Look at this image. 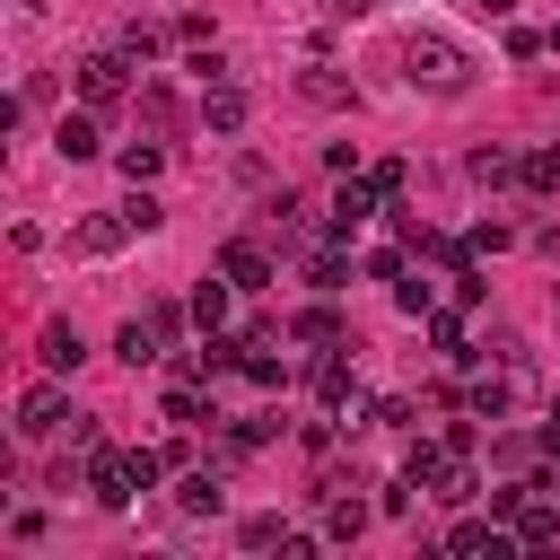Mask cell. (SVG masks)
Here are the masks:
<instances>
[{
    "label": "cell",
    "instance_id": "6da1fadb",
    "mask_svg": "<svg viewBox=\"0 0 560 560\" xmlns=\"http://www.w3.org/2000/svg\"><path fill=\"white\" fill-rule=\"evenodd\" d=\"M402 79H411V88H429V96H464L472 61H464V44H455V35H411V44H402Z\"/></svg>",
    "mask_w": 560,
    "mask_h": 560
},
{
    "label": "cell",
    "instance_id": "7a4b0ae2",
    "mask_svg": "<svg viewBox=\"0 0 560 560\" xmlns=\"http://www.w3.org/2000/svg\"><path fill=\"white\" fill-rule=\"evenodd\" d=\"M490 516L516 534V551H551V542H560V508H551L534 481H516V490H490Z\"/></svg>",
    "mask_w": 560,
    "mask_h": 560
},
{
    "label": "cell",
    "instance_id": "3957f363",
    "mask_svg": "<svg viewBox=\"0 0 560 560\" xmlns=\"http://www.w3.org/2000/svg\"><path fill=\"white\" fill-rule=\"evenodd\" d=\"M122 96H131V52H88V61H79V105L105 114V105H122Z\"/></svg>",
    "mask_w": 560,
    "mask_h": 560
},
{
    "label": "cell",
    "instance_id": "277c9868",
    "mask_svg": "<svg viewBox=\"0 0 560 560\" xmlns=\"http://www.w3.org/2000/svg\"><path fill=\"white\" fill-rule=\"evenodd\" d=\"M70 429V394L61 385H26L18 394V438H61Z\"/></svg>",
    "mask_w": 560,
    "mask_h": 560
},
{
    "label": "cell",
    "instance_id": "5b68a950",
    "mask_svg": "<svg viewBox=\"0 0 560 560\" xmlns=\"http://www.w3.org/2000/svg\"><path fill=\"white\" fill-rule=\"evenodd\" d=\"M88 499H96V508H131V499H140L131 464H122V455H105V446H88Z\"/></svg>",
    "mask_w": 560,
    "mask_h": 560
},
{
    "label": "cell",
    "instance_id": "8992f818",
    "mask_svg": "<svg viewBox=\"0 0 560 560\" xmlns=\"http://www.w3.org/2000/svg\"><path fill=\"white\" fill-rule=\"evenodd\" d=\"M376 210H385V192H376L368 175H341V192H332V210H324V219H332V236H350V228H368Z\"/></svg>",
    "mask_w": 560,
    "mask_h": 560
},
{
    "label": "cell",
    "instance_id": "52a82bcc",
    "mask_svg": "<svg viewBox=\"0 0 560 560\" xmlns=\"http://www.w3.org/2000/svg\"><path fill=\"white\" fill-rule=\"evenodd\" d=\"M175 508H184V516H219V508H228V481H219V464H192V472L175 481Z\"/></svg>",
    "mask_w": 560,
    "mask_h": 560
},
{
    "label": "cell",
    "instance_id": "ba28073f",
    "mask_svg": "<svg viewBox=\"0 0 560 560\" xmlns=\"http://www.w3.org/2000/svg\"><path fill=\"white\" fill-rule=\"evenodd\" d=\"M52 149H61L70 166H88V158H105V140H96V105H88V114H61V122H52Z\"/></svg>",
    "mask_w": 560,
    "mask_h": 560
},
{
    "label": "cell",
    "instance_id": "9c48e42d",
    "mask_svg": "<svg viewBox=\"0 0 560 560\" xmlns=\"http://www.w3.org/2000/svg\"><path fill=\"white\" fill-rule=\"evenodd\" d=\"M219 271H228L236 289H271V254H262V236H236V245L219 254Z\"/></svg>",
    "mask_w": 560,
    "mask_h": 560
},
{
    "label": "cell",
    "instance_id": "30bf717a",
    "mask_svg": "<svg viewBox=\"0 0 560 560\" xmlns=\"http://www.w3.org/2000/svg\"><path fill=\"white\" fill-rule=\"evenodd\" d=\"M359 534H368V508L350 499V481H332L324 490V542H359Z\"/></svg>",
    "mask_w": 560,
    "mask_h": 560
},
{
    "label": "cell",
    "instance_id": "8fae6325",
    "mask_svg": "<svg viewBox=\"0 0 560 560\" xmlns=\"http://www.w3.org/2000/svg\"><path fill=\"white\" fill-rule=\"evenodd\" d=\"M201 122H210V131H245V88H236V79H210V88H201Z\"/></svg>",
    "mask_w": 560,
    "mask_h": 560
},
{
    "label": "cell",
    "instance_id": "7c38bea8",
    "mask_svg": "<svg viewBox=\"0 0 560 560\" xmlns=\"http://www.w3.org/2000/svg\"><path fill=\"white\" fill-rule=\"evenodd\" d=\"M122 236H140V228H131L122 210H105V219H79V236H70V245H79V254H114Z\"/></svg>",
    "mask_w": 560,
    "mask_h": 560
},
{
    "label": "cell",
    "instance_id": "4fadbf2b",
    "mask_svg": "<svg viewBox=\"0 0 560 560\" xmlns=\"http://www.w3.org/2000/svg\"><path fill=\"white\" fill-rule=\"evenodd\" d=\"M472 184H490V192L499 184H525V158L516 149H472Z\"/></svg>",
    "mask_w": 560,
    "mask_h": 560
},
{
    "label": "cell",
    "instance_id": "5bb4252c",
    "mask_svg": "<svg viewBox=\"0 0 560 560\" xmlns=\"http://www.w3.org/2000/svg\"><path fill=\"white\" fill-rule=\"evenodd\" d=\"M298 341H315V350H332V341H341V306H332V289L298 315Z\"/></svg>",
    "mask_w": 560,
    "mask_h": 560
},
{
    "label": "cell",
    "instance_id": "9a60e30c",
    "mask_svg": "<svg viewBox=\"0 0 560 560\" xmlns=\"http://www.w3.org/2000/svg\"><path fill=\"white\" fill-rule=\"evenodd\" d=\"M35 359H44V368H52V376H70V368H79V359H88V341H79V332H70V324H44V350H35Z\"/></svg>",
    "mask_w": 560,
    "mask_h": 560
},
{
    "label": "cell",
    "instance_id": "2e32d148",
    "mask_svg": "<svg viewBox=\"0 0 560 560\" xmlns=\"http://www.w3.org/2000/svg\"><path fill=\"white\" fill-rule=\"evenodd\" d=\"M306 280H315V289H341V280H350V254H341V236H324V245L306 254Z\"/></svg>",
    "mask_w": 560,
    "mask_h": 560
},
{
    "label": "cell",
    "instance_id": "e0dca14e",
    "mask_svg": "<svg viewBox=\"0 0 560 560\" xmlns=\"http://www.w3.org/2000/svg\"><path fill=\"white\" fill-rule=\"evenodd\" d=\"M228 289H236V280H228V271H219V280H201V289H192V324H201V332H219V324H228Z\"/></svg>",
    "mask_w": 560,
    "mask_h": 560
},
{
    "label": "cell",
    "instance_id": "ac0fdd59",
    "mask_svg": "<svg viewBox=\"0 0 560 560\" xmlns=\"http://www.w3.org/2000/svg\"><path fill=\"white\" fill-rule=\"evenodd\" d=\"M114 166H122L131 184H149V175L166 166V140H131V149H114Z\"/></svg>",
    "mask_w": 560,
    "mask_h": 560
},
{
    "label": "cell",
    "instance_id": "d6986e66",
    "mask_svg": "<svg viewBox=\"0 0 560 560\" xmlns=\"http://www.w3.org/2000/svg\"><path fill=\"white\" fill-rule=\"evenodd\" d=\"M429 341H438V350H446L455 368H472V359H481V350L464 341V324H455V315H429Z\"/></svg>",
    "mask_w": 560,
    "mask_h": 560
},
{
    "label": "cell",
    "instance_id": "ffe728a7",
    "mask_svg": "<svg viewBox=\"0 0 560 560\" xmlns=\"http://www.w3.org/2000/svg\"><path fill=\"white\" fill-rule=\"evenodd\" d=\"M201 411H210V402H201V376H184V385H166V420H175V429H192Z\"/></svg>",
    "mask_w": 560,
    "mask_h": 560
},
{
    "label": "cell",
    "instance_id": "44dd1931",
    "mask_svg": "<svg viewBox=\"0 0 560 560\" xmlns=\"http://www.w3.org/2000/svg\"><path fill=\"white\" fill-rule=\"evenodd\" d=\"M236 542H245V551H289V525H280V516H245Z\"/></svg>",
    "mask_w": 560,
    "mask_h": 560
},
{
    "label": "cell",
    "instance_id": "7402d4cb",
    "mask_svg": "<svg viewBox=\"0 0 560 560\" xmlns=\"http://www.w3.org/2000/svg\"><path fill=\"white\" fill-rule=\"evenodd\" d=\"M359 175H368L385 201H402V192H411V166H402V158H376V166H359Z\"/></svg>",
    "mask_w": 560,
    "mask_h": 560
},
{
    "label": "cell",
    "instance_id": "603a6c76",
    "mask_svg": "<svg viewBox=\"0 0 560 560\" xmlns=\"http://www.w3.org/2000/svg\"><path fill=\"white\" fill-rule=\"evenodd\" d=\"M262 228H271V236H280V245H289V236H298V228H306V210H298V201H289V192H271V201H262Z\"/></svg>",
    "mask_w": 560,
    "mask_h": 560
},
{
    "label": "cell",
    "instance_id": "cb8c5ba5",
    "mask_svg": "<svg viewBox=\"0 0 560 560\" xmlns=\"http://www.w3.org/2000/svg\"><path fill=\"white\" fill-rule=\"evenodd\" d=\"M394 306H402V315H438V289H429L420 271H402V280H394Z\"/></svg>",
    "mask_w": 560,
    "mask_h": 560
},
{
    "label": "cell",
    "instance_id": "d4e9b609",
    "mask_svg": "<svg viewBox=\"0 0 560 560\" xmlns=\"http://www.w3.org/2000/svg\"><path fill=\"white\" fill-rule=\"evenodd\" d=\"M420 499H429V490H420V481H411V472H402V481H385V499H376V508H385V516H411V508H420Z\"/></svg>",
    "mask_w": 560,
    "mask_h": 560
},
{
    "label": "cell",
    "instance_id": "484cf974",
    "mask_svg": "<svg viewBox=\"0 0 560 560\" xmlns=\"http://www.w3.org/2000/svg\"><path fill=\"white\" fill-rule=\"evenodd\" d=\"M525 184H534V192H560V149H534V158H525Z\"/></svg>",
    "mask_w": 560,
    "mask_h": 560
},
{
    "label": "cell",
    "instance_id": "4316f807",
    "mask_svg": "<svg viewBox=\"0 0 560 560\" xmlns=\"http://www.w3.org/2000/svg\"><path fill=\"white\" fill-rule=\"evenodd\" d=\"M140 122L166 131V122H175V96H166V88H140Z\"/></svg>",
    "mask_w": 560,
    "mask_h": 560
},
{
    "label": "cell",
    "instance_id": "83f0119b",
    "mask_svg": "<svg viewBox=\"0 0 560 560\" xmlns=\"http://www.w3.org/2000/svg\"><path fill=\"white\" fill-rule=\"evenodd\" d=\"M376 429H420V411H411L402 394H385V402H376Z\"/></svg>",
    "mask_w": 560,
    "mask_h": 560
},
{
    "label": "cell",
    "instance_id": "f1b7e54d",
    "mask_svg": "<svg viewBox=\"0 0 560 560\" xmlns=\"http://www.w3.org/2000/svg\"><path fill=\"white\" fill-rule=\"evenodd\" d=\"M306 96H315V105H341V96H350V88H341V79H332V70H306Z\"/></svg>",
    "mask_w": 560,
    "mask_h": 560
},
{
    "label": "cell",
    "instance_id": "f546056e",
    "mask_svg": "<svg viewBox=\"0 0 560 560\" xmlns=\"http://www.w3.org/2000/svg\"><path fill=\"white\" fill-rule=\"evenodd\" d=\"M122 219H131V228H158V219H166V210H158V201H149V192H140V184H131V201H122Z\"/></svg>",
    "mask_w": 560,
    "mask_h": 560
},
{
    "label": "cell",
    "instance_id": "4dcf8cb0",
    "mask_svg": "<svg viewBox=\"0 0 560 560\" xmlns=\"http://www.w3.org/2000/svg\"><path fill=\"white\" fill-rule=\"evenodd\" d=\"M534 446H542V455H560V402L542 411V429H534Z\"/></svg>",
    "mask_w": 560,
    "mask_h": 560
},
{
    "label": "cell",
    "instance_id": "1f68e13d",
    "mask_svg": "<svg viewBox=\"0 0 560 560\" xmlns=\"http://www.w3.org/2000/svg\"><path fill=\"white\" fill-rule=\"evenodd\" d=\"M324 9H332V18H368L376 0H324Z\"/></svg>",
    "mask_w": 560,
    "mask_h": 560
},
{
    "label": "cell",
    "instance_id": "d6a6232c",
    "mask_svg": "<svg viewBox=\"0 0 560 560\" xmlns=\"http://www.w3.org/2000/svg\"><path fill=\"white\" fill-rule=\"evenodd\" d=\"M472 9H481V18H508V9H516V0H472Z\"/></svg>",
    "mask_w": 560,
    "mask_h": 560
},
{
    "label": "cell",
    "instance_id": "836d02e7",
    "mask_svg": "<svg viewBox=\"0 0 560 560\" xmlns=\"http://www.w3.org/2000/svg\"><path fill=\"white\" fill-rule=\"evenodd\" d=\"M542 44H551V52H560V26H551V35H542Z\"/></svg>",
    "mask_w": 560,
    "mask_h": 560
},
{
    "label": "cell",
    "instance_id": "e575fe53",
    "mask_svg": "<svg viewBox=\"0 0 560 560\" xmlns=\"http://www.w3.org/2000/svg\"><path fill=\"white\" fill-rule=\"evenodd\" d=\"M18 9H44V0H18Z\"/></svg>",
    "mask_w": 560,
    "mask_h": 560
},
{
    "label": "cell",
    "instance_id": "d590c367",
    "mask_svg": "<svg viewBox=\"0 0 560 560\" xmlns=\"http://www.w3.org/2000/svg\"><path fill=\"white\" fill-rule=\"evenodd\" d=\"M551 490H560V481H551Z\"/></svg>",
    "mask_w": 560,
    "mask_h": 560
}]
</instances>
